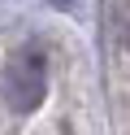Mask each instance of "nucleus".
<instances>
[{"instance_id": "1", "label": "nucleus", "mask_w": 130, "mask_h": 135, "mask_svg": "<svg viewBox=\"0 0 130 135\" xmlns=\"http://www.w3.org/2000/svg\"><path fill=\"white\" fill-rule=\"evenodd\" d=\"M48 91V61L39 48H22L4 65V100L13 113H35Z\"/></svg>"}, {"instance_id": "2", "label": "nucleus", "mask_w": 130, "mask_h": 135, "mask_svg": "<svg viewBox=\"0 0 130 135\" xmlns=\"http://www.w3.org/2000/svg\"><path fill=\"white\" fill-rule=\"evenodd\" d=\"M113 31H117V39L130 48V4H121V9L113 13Z\"/></svg>"}]
</instances>
